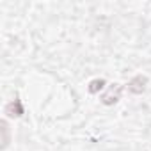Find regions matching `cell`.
Listing matches in <instances>:
<instances>
[{
    "label": "cell",
    "mask_w": 151,
    "mask_h": 151,
    "mask_svg": "<svg viewBox=\"0 0 151 151\" xmlns=\"http://www.w3.org/2000/svg\"><path fill=\"white\" fill-rule=\"evenodd\" d=\"M121 93H123V86L112 84V86L109 87V91L101 96V103H103V105H114L116 101H119Z\"/></svg>",
    "instance_id": "6da1fadb"
},
{
    "label": "cell",
    "mask_w": 151,
    "mask_h": 151,
    "mask_svg": "<svg viewBox=\"0 0 151 151\" xmlns=\"http://www.w3.org/2000/svg\"><path fill=\"white\" fill-rule=\"evenodd\" d=\"M146 86H147V77H144V75H137V77H133L128 82V91L133 93V94H142L146 91Z\"/></svg>",
    "instance_id": "7a4b0ae2"
},
{
    "label": "cell",
    "mask_w": 151,
    "mask_h": 151,
    "mask_svg": "<svg viewBox=\"0 0 151 151\" xmlns=\"http://www.w3.org/2000/svg\"><path fill=\"white\" fill-rule=\"evenodd\" d=\"M6 114H7L9 117H20V116L23 114V105H22V101H20L18 98H14L11 103H7V105H6Z\"/></svg>",
    "instance_id": "3957f363"
},
{
    "label": "cell",
    "mask_w": 151,
    "mask_h": 151,
    "mask_svg": "<svg viewBox=\"0 0 151 151\" xmlns=\"http://www.w3.org/2000/svg\"><path fill=\"white\" fill-rule=\"evenodd\" d=\"M105 87V80H101V78H96V80H93L91 84H89V93L91 94H96L98 91H101Z\"/></svg>",
    "instance_id": "277c9868"
},
{
    "label": "cell",
    "mask_w": 151,
    "mask_h": 151,
    "mask_svg": "<svg viewBox=\"0 0 151 151\" xmlns=\"http://www.w3.org/2000/svg\"><path fill=\"white\" fill-rule=\"evenodd\" d=\"M2 130H4V147L9 144V128H7V123L2 121Z\"/></svg>",
    "instance_id": "5b68a950"
}]
</instances>
